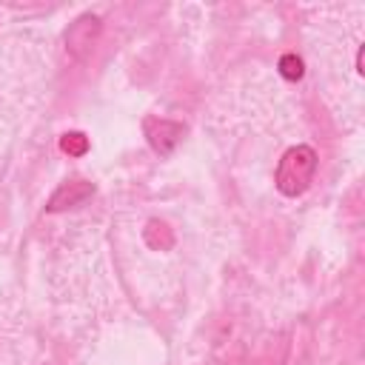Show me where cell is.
<instances>
[{"label":"cell","instance_id":"cell-1","mask_svg":"<svg viewBox=\"0 0 365 365\" xmlns=\"http://www.w3.org/2000/svg\"><path fill=\"white\" fill-rule=\"evenodd\" d=\"M314 171H317V151L305 143L291 145L279 157V165H277V177H274L277 191L285 197H299L311 185Z\"/></svg>","mask_w":365,"mask_h":365},{"label":"cell","instance_id":"cell-2","mask_svg":"<svg viewBox=\"0 0 365 365\" xmlns=\"http://www.w3.org/2000/svg\"><path fill=\"white\" fill-rule=\"evenodd\" d=\"M97 34H100V17L83 14L80 20H74L68 26V31H66V48H68V54L77 57V60H86L88 51L94 48Z\"/></svg>","mask_w":365,"mask_h":365},{"label":"cell","instance_id":"cell-3","mask_svg":"<svg viewBox=\"0 0 365 365\" xmlns=\"http://www.w3.org/2000/svg\"><path fill=\"white\" fill-rule=\"evenodd\" d=\"M145 137H148L151 148H154L157 154L165 157V154H171L174 145L180 143V137H182V125L174 123V120H157V117H148V120H145Z\"/></svg>","mask_w":365,"mask_h":365},{"label":"cell","instance_id":"cell-4","mask_svg":"<svg viewBox=\"0 0 365 365\" xmlns=\"http://www.w3.org/2000/svg\"><path fill=\"white\" fill-rule=\"evenodd\" d=\"M94 194V185L88 182V180H83V177H74V180H66V182H60V188L51 194V200H48V211H66V208H71V205H80L83 200H88Z\"/></svg>","mask_w":365,"mask_h":365},{"label":"cell","instance_id":"cell-5","mask_svg":"<svg viewBox=\"0 0 365 365\" xmlns=\"http://www.w3.org/2000/svg\"><path fill=\"white\" fill-rule=\"evenodd\" d=\"M60 148L66 154H71V157H80V154L88 151V137L83 131H68V134L60 137Z\"/></svg>","mask_w":365,"mask_h":365},{"label":"cell","instance_id":"cell-6","mask_svg":"<svg viewBox=\"0 0 365 365\" xmlns=\"http://www.w3.org/2000/svg\"><path fill=\"white\" fill-rule=\"evenodd\" d=\"M302 60L294 54V51H288V54H282L279 57V74L285 77V80H299L302 77Z\"/></svg>","mask_w":365,"mask_h":365}]
</instances>
